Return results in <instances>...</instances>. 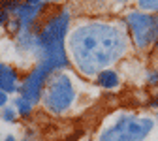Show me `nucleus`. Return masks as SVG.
Instances as JSON below:
<instances>
[{
    "instance_id": "423d86ee",
    "label": "nucleus",
    "mask_w": 158,
    "mask_h": 141,
    "mask_svg": "<svg viewBox=\"0 0 158 141\" xmlns=\"http://www.w3.org/2000/svg\"><path fill=\"white\" fill-rule=\"evenodd\" d=\"M55 72L56 70L47 62V60H40L38 66L25 75L23 83L19 85V92L17 94L25 96L27 100H30L32 104H40V102H42V96H44V90H45L47 79Z\"/></svg>"
},
{
    "instance_id": "1a4fd4ad",
    "label": "nucleus",
    "mask_w": 158,
    "mask_h": 141,
    "mask_svg": "<svg viewBox=\"0 0 158 141\" xmlns=\"http://www.w3.org/2000/svg\"><path fill=\"white\" fill-rule=\"evenodd\" d=\"M13 107L17 109L19 117H23V118H28V117L32 115L34 104L30 102V100H27L25 96H21V94H17V96L13 98Z\"/></svg>"
},
{
    "instance_id": "2eb2a0df",
    "label": "nucleus",
    "mask_w": 158,
    "mask_h": 141,
    "mask_svg": "<svg viewBox=\"0 0 158 141\" xmlns=\"http://www.w3.org/2000/svg\"><path fill=\"white\" fill-rule=\"evenodd\" d=\"M10 17H11V15H10L6 10L0 8V28H4V27H6V23L10 21Z\"/></svg>"
},
{
    "instance_id": "7ed1b4c3",
    "label": "nucleus",
    "mask_w": 158,
    "mask_h": 141,
    "mask_svg": "<svg viewBox=\"0 0 158 141\" xmlns=\"http://www.w3.org/2000/svg\"><path fill=\"white\" fill-rule=\"evenodd\" d=\"M154 128V118L145 115H118L100 130L98 141H143Z\"/></svg>"
},
{
    "instance_id": "4be33fe9",
    "label": "nucleus",
    "mask_w": 158,
    "mask_h": 141,
    "mask_svg": "<svg viewBox=\"0 0 158 141\" xmlns=\"http://www.w3.org/2000/svg\"><path fill=\"white\" fill-rule=\"evenodd\" d=\"M154 117H156V118H154V120H156V122H158V109H156V115H154Z\"/></svg>"
},
{
    "instance_id": "9d476101",
    "label": "nucleus",
    "mask_w": 158,
    "mask_h": 141,
    "mask_svg": "<svg viewBox=\"0 0 158 141\" xmlns=\"http://www.w3.org/2000/svg\"><path fill=\"white\" fill-rule=\"evenodd\" d=\"M0 118L4 120V122H17V118H19V113L13 106H6L0 109Z\"/></svg>"
},
{
    "instance_id": "412c9836",
    "label": "nucleus",
    "mask_w": 158,
    "mask_h": 141,
    "mask_svg": "<svg viewBox=\"0 0 158 141\" xmlns=\"http://www.w3.org/2000/svg\"><path fill=\"white\" fill-rule=\"evenodd\" d=\"M154 47L158 49V36H156V42H154Z\"/></svg>"
},
{
    "instance_id": "5701e85b",
    "label": "nucleus",
    "mask_w": 158,
    "mask_h": 141,
    "mask_svg": "<svg viewBox=\"0 0 158 141\" xmlns=\"http://www.w3.org/2000/svg\"><path fill=\"white\" fill-rule=\"evenodd\" d=\"M0 8H2V2H0Z\"/></svg>"
},
{
    "instance_id": "6ab92c4d",
    "label": "nucleus",
    "mask_w": 158,
    "mask_h": 141,
    "mask_svg": "<svg viewBox=\"0 0 158 141\" xmlns=\"http://www.w3.org/2000/svg\"><path fill=\"white\" fill-rule=\"evenodd\" d=\"M2 141H17V139H15V137H13V135H6V137H4V139H2Z\"/></svg>"
},
{
    "instance_id": "6e6552de",
    "label": "nucleus",
    "mask_w": 158,
    "mask_h": 141,
    "mask_svg": "<svg viewBox=\"0 0 158 141\" xmlns=\"http://www.w3.org/2000/svg\"><path fill=\"white\" fill-rule=\"evenodd\" d=\"M94 79H96V85L100 89H104V90H115V89L121 87V75H118V72L113 70V68L102 70Z\"/></svg>"
},
{
    "instance_id": "20e7f679",
    "label": "nucleus",
    "mask_w": 158,
    "mask_h": 141,
    "mask_svg": "<svg viewBox=\"0 0 158 141\" xmlns=\"http://www.w3.org/2000/svg\"><path fill=\"white\" fill-rule=\"evenodd\" d=\"M75 98H77V90L73 85V79L66 72H55L45 83L42 104L53 115H64L75 104Z\"/></svg>"
},
{
    "instance_id": "39448f33",
    "label": "nucleus",
    "mask_w": 158,
    "mask_h": 141,
    "mask_svg": "<svg viewBox=\"0 0 158 141\" xmlns=\"http://www.w3.org/2000/svg\"><path fill=\"white\" fill-rule=\"evenodd\" d=\"M123 23L130 34L132 45L137 51H147L154 45L158 36V13L130 10L126 11Z\"/></svg>"
},
{
    "instance_id": "f03ea898",
    "label": "nucleus",
    "mask_w": 158,
    "mask_h": 141,
    "mask_svg": "<svg viewBox=\"0 0 158 141\" xmlns=\"http://www.w3.org/2000/svg\"><path fill=\"white\" fill-rule=\"evenodd\" d=\"M72 13L68 10H60L51 13L44 25L36 28V56L47 62L56 70L62 72L70 66V56L66 53V38L70 30Z\"/></svg>"
},
{
    "instance_id": "9b49d317",
    "label": "nucleus",
    "mask_w": 158,
    "mask_h": 141,
    "mask_svg": "<svg viewBox=\"0 0 158 141\" xmlns=\"http://www.w3.org/2000/svg\"><path fill=\"white\" fill-rule=\"evenodd\" d=\"M137 8L141 11H149V13H158V0H135Z\"/></svg>"
},
{
    "instance_id": "ddd939ff",
    "label": "nucleus",
    "mask_w": 158,
    "mask_h": 141,
    "mask_svg": "<svg viewBox=\"0 0 158 141\" xmlns=\"http://www.w3.org/2000/svg\"><path fill=\"white\" fill-rule=\"evenodd\" d=\"M0 2H2V10H6L10 15H13L17 11V8L21 6L25 0H0Z\"/></svg>"
},
{
    "instance_id": "a211bd4d",
    "label": "nucleus",
    "mask_w": 158,
    "mask_h": 141,
    "mask_svg": "<svg viewBox=\"0 0 158 141\" xmlns=\"http://www.w3.org/2000/svg\"><path fill=\"white\" fill-rule=\"evenodd\" d=\"M25 2L30 6H40V4H44V0H25Z\"/></svg>"
},
{
    "instance_id": "aec40b11",
    "label": "nucleus",
    "mask_w": 158,
    "mask_h": 141,
    "mask_svg": "<svg viewBox=\"0 0 158 141\" xmlns=\"http://www.w3.org/2000/svg\"><path fill=\"white\" fill-rule=\"evenodd\" d=\"M47 2H51V4H60L62 0H47Z\"/></svg>"
},
{
    "instance_id": "f3484780",
    "label": "nucleus",
    "mask_w": 158,
    "mask_h": 141,
    "mask_svg": "<svg viewBox=\"0 0 158 141\" xmlns=\"http://www.w3.org/2000/svg\"><path fill=\"white\" fill-rule=\"evenodd\" d=\"M149 106H151V107H156V109H158V94H154V96L151 98V102H149Z\"/></svg>"
},
{
    "instance_id": "f8f14e48",
    "label": "nucleus",
    "mask_w": 158,
    "mask_h": 141,
    "mask_svg": "<svg viewBox=\"0 0 158 141\" xmlns=\"http://www.w3.org/2000/svg\"><path fill=\"white\" fill-rule=\"evenodd\" d=\"M6 28H8V32L13 34V36H19V34L23 32V25H21V21H19L15 15L10 17V21L6 23Z\"/></svg>"
},
{
    "instance_id": "0eeeda50",
    "label": "nucleus",
    "mask_w": 158,
    "mask_h": 141,
    "mask_svg": "<svg viewBox=\"0 0 158 141\" xmlns=\"http://www.w3.org/2000/svg\"><path fill=\"white\" fill-rule=\"evenodd\" d=\"M0 90L8 94H17L19 92V73L13 66L6 64L0 60Z\"/></svg>"
},
{
    "instance_id": "dca6fc26",
    "label": "nucleus",
    "mask_w": 158,
    "mask_h": 141,
    "mask_svg": "<svg viewBox=\"0 0 158 141\" xmlns=\"http://www.w3.org/2000/svg\"><path fill=\"white\" fill-rule=\"evenodd\" d=\"M8 102H10V94H8V92H4V90H0V109L6 107V106H8Z\"/></svg>"
},
{
    "instance_id": "4468645a",
    "label": "nucleus",
    "mask_w": 158,
    "mask_h": 141,
    "mask_svg": "<svg viewBox=\"0 0 158 141\" xmlns=\"http://www.w3.org/2000/svg\"><path fill=\"white\" fill-rule=\"evenodd\" d=\"M145 81H147L151 87H158V70H147Z\"/></svg>"
},
{
    "instance_id": "f257e3e1",
    "label": "nucleus",
    "mask_w": 158,
    "mask_h": 141,
    "mask_svg": "<svg viewBox=\"0 0 158 141\" xmlns=\"http://www.w3.org/2000/svg\"><path fill=\"white\" fill-rule=\"evenodd\" d=\"M130 34L124 23L87 21L77 25L66 38V49L77 72L96 77L102 70L123 60L130 49Z\"/></svg>"
}]
</instances>
